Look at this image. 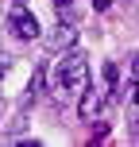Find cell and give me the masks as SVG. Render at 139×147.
<instances>
[{
    "mask_svg": "<svg viewBox=\"0 0 139 147\" xmlns=\"http://www.w3.org/2000/svg\"><path fill=\"white\" fill-rule=\"evenodd\" d=\"M89 89V62L85 54H66V58H58V66H54V97H73V93H85Z\"/></svg>",
    "mask_w": 139,
    "mask_h": 147,
    "instance_id": "6da1fadb",
    "label": "cell"
},
{
    "mask_svg": "<svg viewBox=\"0 0 139 147\" xmlns=\"http://www.w3.org/2000/svg\"><path fill=\"white\" fill-rule=\"evenodd\" d=\"M8 31H12L15 39H23V43H27V39H35V35H39V20H35V16H31L23 4H15V8H12V16H8Z\"/></svg>",
    "mask_w": 139,
    "mask_h": 147,
    "instance_id": "7a4b0ae2",
    "label": "cell"
},
{
    "mask_svg": "<svg viewBox=\"0 0 139 147\" xmlns=\"http://www.w3.org/2000/svg\"><path fill=\"white\" fill-rule=\"evenodd\" d=\"M77 112H81V120H104V112H108V93H101V89H93L89 85V93L81 97V105H77Z\"/></svg>",
    "mask_w": 139,
    "mask_h": 147,
    "instance_id": "3957f363",
    "label": "cell"
},
{
    "mask_svg": "<svg viewBox=\"0 0 139 147\" xmlns=\"http://www.w3.org/2000/svg\"><path fill=\"white\" fill-rule=\"evenodd\" d=\"M73 43H77V27H73L70 20L54 23L50 35H46V47H50V51H66V47H73Z\"/></svg>",
    "mask_w": 139,
    "mask_h": 147,
    "instance_id": "277c9868",
    "label": "cell"
},
{
    "mask_svg": "<svg viewBox=\"0 0 139 147\" xmlns=\"http://www.w3.org/2000/svg\"><path fill=\"white\" fill-rule=\"evenodd\" d=\"M43 81H46V66H39L35 78H31V93H27V101H35V97L43 93Z\"/></svg>",
    "mask_w": 139,
    "mask_h": 147,
    "instance_id": "5b68a950",
    "label": "cell"
},
{
    "mask_svg": "<svg viewBox=\"0 0 139 147\" xmlns=\"http://www.w3.org/2000/svg\"><path fill=\"white\" fill-rule=\"evenodd\" d=\"M128 120H135V124H139V85L128 93Z\"/></svg>",
    "mask_w": 139,
    "mask_h": 147,
    "instance_id": "8992f818",
    "label": "cell"
},
{
    "mask_svg": "<svg viewBox=\"0 0 139 147\" xmlns=\"http://www.w3.org/2000/svg\"><path fill=\"white\" fill-rule=\"evenodd\" d=\"M104 81H108L112 93H116V81H120V66H116V62H104Z\"/></svg>",
    "mask_w": 139,
    "mask_h": 147,
    "instance_id": "52a82bcc",
    "label": "cell"
},
{
    "mask_svg": "<svg viewBox=\"0 0 139 147\" xmlns=\"http://www.w3.org/2000/svg\"><path fill=\"white\" fill-rule=\"evenodd\" d=\"M93 140L101 143V140H108V124H101V120H97V132H93Z\"/></svg>",
    "mask_w": 139,
    "mask_h": 147,
    "instance_id": "ba28073f",
    "label": "cell"
},
{
    "mask_svg": "<svg viewBox=\"0 0 139 147\" xmlns=\"http://www.w3.org/2000/svg\"><path fill=\"white\" fill-rule=\"evenodd\" d=\"M8 70H12V58H8V54H4V51H0V78H4V74H8Z\"/></svg>",
    "mask_w": 139,
    "mask_h": 147,
    "instance_id": "9c48e42d",
    "label": "cell"
},
{
    "mask_svg": "<svg viewBox=\"0 0 139 147\" xmlns=\"http://www.w3.org/2000/svg\"><path fill=\"white\" fill-rule=\"evenodd\" d=\"M93 8H97V12H108V8H112V0H93Z\"/></svg>",
    "mask_w": 139,
    "mask_h": 147,
    "instance_id": "30bf717a",
    "label": "cell"
},
{
    "mask_svg": "<svg viewBox=\"0 0 139 147\" xmlns=\"http://www.w3.org/2000/svg\"><path fill=\"white\" fill-rule=\"evenodd\" d=\"M132 74H135V81H139V58H135V62H132Z\"/></svg>",
    "mask_w": 139,
    "mask_h": 147,
    "instance_id": "8fae6325",
    "label": "cell"
},
{
    "mask_svg": "<svg viewBox=\"0 0 139 147\" xmlns=\"http://www.w3.org/2000/svg\"><path fill=\"white\" fill-rule=\"evenodd\" d=\"M54 8H70V0H54Z\"/></svg>",
    "mask_w": 139,
    "mask_h": 147,
    "instance_id": "7c38bea8",
    "label": "cell"
},
{
    "mask_svg": "<svg viewBox=\"0 0 139 147\" xmlns=\"http://www.w3.org/2000/svg\"><path fill=\"white\" fill-rule=\"evenodd\" d=\"M0 116H4V109H0Z\"/></svg>",
    "mask_w": 139,
    "mask_h": 147,
    "instance_id": "4fadbf2b",
    "label": "cell"
},
{
    "mask_svg": "<svg viewBox=\"0 0 139 147\" xmlns=\"http://www.w3.org/2000/svg\"><path fill=\"white\" fill-rule=\"evenodd\" d=\"M15 4H19V0H15Z\"/></svg>",
    "mask_w": 139,
    "mask_h": 147,
    "instance_id": "5bb4252c",
    "label": "cell"
}]
</instances>
